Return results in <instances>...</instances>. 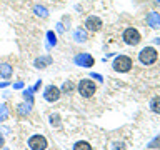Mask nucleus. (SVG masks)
I'll return each instance as SVG.
<instances>
[{"label": "nucleus", "mask_w": 160, "mask_h": 150, "mask_svg": "<svg viewBox=\"0 0 160 150\" xmlns=\"http://www.w3.org/2000/svg\"><path fill=\"white\" fill-rule=\"evenodd\" d=\"M77 90L83 98H90V97H93L95 92H97V85H95L93 80H90V78H82L77 85Z\"/></svg>", "instance_id": "7ed1b4c3"}, {"label": "nucleus", "mask_w": 160, "mask_h": 150, "mask_svg": "<svg viewBox=\"0 0 160 150\" xmlns=\"http://www.w3.org/2000/svg\"><path fill=\"white\" fill-rule=\"evenodd\" d=\"M30 110H32V105L25 102V103H20L18 107H17V113L20 115V117H25V115L30 113Z\"/></svg>", "instance_id": "ddd939ff"}, {"label": "nucleus", "mask_w": 160, "mask_h": 150, "mask_svg": "<svg viewBox=\"0 0 160 150\" xmlns=\"http://www.w3.org/2000/svg\"><path fill=\"white\" fill-rule=\"evenodd\" d=\"M73 88H75L73 82H70V80H67V82H63V85H62V90H60V92L65 93V95H70V93L73 92Z\"/></svg>", "instance_id": "2eb2a0df"}, {"label": "nucleus", "mask_w": 160, "mask_h": 150, "mask_svg": "<svg viewBox=\"0 0 160 150\" xmlns=\"http://www.w3.org/2000/svg\"><path fill=\"white\" fill-rule=\"evenodd\" d=\"M47 40H48V45H50V47H55V45L58 43L57 35H55L53 30H48V32H47Z\"/></svg>", "instance_id": "a211bd4d"}, {"label": "nucleus", "mask_w": 160, "mask_h": 150, "mask_svg": "<svg viewBox=\"0 0 160 150\" xmlns=\"http://www.w3.org/2000/svg\"><path fill=\"white\" fill-rule=\"evenodd\" d=\"M112 67L115 72H120V73H127L130 72V68L133 67V62L128 55H117L112 62Z\"/></svg>", "instance_id": "f03ea898"}, {"label": "nucleus", "mask_w": 160, "mask_h": 150, "mask_svg": "<svg viewBox=\"0 0 160 150\" xmlns=\"http://www.w3.org/2000/svg\"><path fill=\"white\" fill-rule=\"evenodd\" d=\"M23 98H25V102L27 103H30V105H33V88L30 87V88H27V90H23Z\"/></svg>", "instance_id": "f3484780"}, {"label": "nucleus", "mask_w": 160, "mask_h": 150, "mask_svg": "<svg viewBox=\"0 0 160 150\" xmlns=\"http://www.w3.org/2000/svg\"><path fill=\"white\" fill-rule=\"evenodd\" d=\"M90 78H93V80H97V82H103V77L100 73H90Z\"/></svg>", "instance_id": "5701e85b"}, {"label": "nucleus", "mask_w": 160, "mask_h": 150, "mask_svg": "<svg viewBox=\"0 0 160 150\" xmlns=\"http://www.w3.org/2000/svg\"><path fill=\"white\" fill-rule=\"evenodd\" d=\"M7 85H8V82H2V83H0V88H5Z\"/></svg>", "instance_id": "cd10ccee"}, {"label": "nucleus", "mask_w": 160, "mask_h": 150, "mask_svg": "<svg viewBox=\"0 0 160 150\" xmlns=\"http://www.w3.org/2000/svg\"><path fill=\"white\" fill-rule=\"evenodd\" d=\"M158 60V52L155 47H143L142 50L138 52V62L145 65V67H148V65H153L155 62Z\"/></svg>", "instance_id": "f257e3e1"}, {"label": "nucleus", "mask_w": 160, "mask_h": 150, "mask_svg": "<svg viewBox=\"0 0 160 150\" xmlns=\"http://www.w3.org/2000/svg\"><path fill=\"white\" fill-rule=\"evenodd\" d=\"M122 40L127 45H130V47H135V45L140 43L142 35H140V32L135 27H127L123 30V33H122Z\"/></svg>", "instance_id": "20e7f679"}, {"label": "nucleus", "mask_w": 160, "mask_h": 150, "mask_svg": "<svg viewBox=\"0 0 160 150\" xmlns=\"http://www.w3.org/2000/svg\"><path fill=\"white\" fill-rule=\"evenodd\" d=\"M73 150H92V147H90V143L88 142H77L73 145Z\"/></svg>", "instance_id": "6ab92c4d"}, {"label": "nucleus", "mask_w": 160, "mask_h": 150, "mask_svg": "<svg viewBox=\"0 0 160 150\" xmlns=\"http://www.w3.org/2000/svg\"><path fill=\"white\" fill-rule=\"evenodd\" d=\"M12 75H13V67L12 65L10 63H0V77L8 80V78H12Z\"/></svg>", "instance_id": "9b49d317"}, {"label": "nucleus", "mask_w": 160, "mask_h": 150, "mask_svg": "<svg viewBox=\"0 0 160 150\" xmlns=\"http://www.w3.org/2000/svg\"><path fill=\"white\" fill-rule=\"evenodd\" d=\"M73 63L77 65V67H82V68H90V67H93L95 58L90 53L82 52V53H77L73 57Z\"/></svg>", "instance_id": "423d86ee"}, {"label": "nucleus", "mask_w": 160, "mask_h": 150, "mask_svg": "<svg viewBox=\"0 0 160 150\" xmlns=\"http://www.w3.org/2000/svg\"><path fill=\"white\" fill-rule=\"evenodd\" d=\"M155 5H160V0H155Z\"/></svg>", "instance_id": "7c9ffc66"}, {"label": "nucleus", "mask_w": 160, "mask_h": 150, "mask_svg": "<svg viewBox=\"0 0 160 150\" xmlns=\"http://www.w3.org/2000/svg\"><path fill=\"white\" fill-rule=\"evenodd\" d=\"M150 110L153 113H160V97H153L150 100Z\"/></svg>", "instance_id": "dca6fc26"}, {"label": "nucleus", "mask_w": 160, "mask_h": 150, "mask_svg": "<svg viewBox=\"0 0 160 150\" xmlns=\"http://www.w3.org/2000/svg\"><path fill=\"white\" fill-rule=\"evenodd\" d=\"M60 95H62V92H60V88L55 87V85H47L45 90H43V98L50 103L57 102V100L60 98Z\"/></svg>", "instance_id": "6e6552de"}, {"label": "nucleus", "mask_w": 160, "mask_h": 150, "mask_svg": "<svg viewBox=\"0 0 160 150\" xmlns=\"http://www.w3.org/2000/svg\"><path fill=\"white\" fill-rule=\"evenodd\" d=\"M53 60H52V57L50 55H42V57H38V58H35V62H33V65L37 68H45L47 65H50Z\"/></svg>", "instance_id": "f8f14e48"}, {"label": "nucleus", "mask_w": 160, "mask_h": 150, "mask_svg": "<svg viewBox=\"0 0 160 150\" xmlns=\"http://www.w3.org/2000/svg\"><path fill=\"white\" fill-rule=\"evenodd\" d=\"M113 150H125V147H123V143H115Z\"/></svg>", "instance_id": "a878e982"}, {"label": "nucleus", "mask_w": 160, "mask_h": 150, "mask_svg": "<svg viewBox=\"0 0 160 150\" xmlns=\"http://www.w3.org/2000/svg\"><path fill=\"white\" fill-rule=\"evenodd\" d=\"M3 143H5V140H3L2 135H0V147H3Z\"/></svg>", "instance_id": "c85d7f7f"}, {"label": "nucleus", "mask_w": 160, "mask_h": 150, "mask_svg": "<svg viewBox=\"0 0 160 150\" xmlns=\"http://www.w3.org/2000/svg\"><path fill=\"white\" fill-rule=\"evenodd\" d=\"M102 27H103V22H102V18H100V17H97V15H90V17H87L85 25H83V28L87 30V32H92V33L100 32Z\"/></svg>", "instance_id": "0eeeda50"}, {"label": "nucleus", "mask_w": 160, "mask_h": 150, "mask_svg": "<svg viewBox=\"0 0 160 150\" xmlns=\"http://www.w3.org/2000/svg\"><path fill=\"white\" fill-rule=\"evenodd\" d=\"M73 40L77 43H85L88 40V33H87V30H85L83 27H77L73 30Z\"/></svg>", "instance_id": "9d476101"}, {"label": "nucleus", "mask_w": 160, "mask_h": 150, "mask_svg": "<svg viewBox=\"0 0 160 150\" xmlns=\"http://www.w3.org/2000/svg\"><path fill=\"white\" fill-rule=\"evenodd\" d=\"M33 13L40 18H47L48 17V10L43 7V5H35L33 7Z\"/></svg>", "instance_id": "4468645a"}, {"label": "nucleus", "mask_w": 160, "mask_h": 150, "mask_svg": "<svg viewBox=\"0 0 160 150\" xmlns=\"http://www.w3.org/2000/svg\"><path fill=\"white\" fill-rule=\"evenodd\" d=\"M50 123H52L53 127H60V122H58V115H52V117H50Z\"/></svg>", "instance_id": "4be33fe9"}, {"label": "nucleus", "mask_w": 160, "mask_h": 150, "mask_svg": "<svg viewBox=\"0 0 160 150\" xmlns=\"http://www.w3.org/2000/svg\"><path fill=\"white\" fill-rule=\"evenodd\" d=\"M8 118V110H7V107L2 103L0 105V122H5V120Z\"/></svg>", "instance_id": "aec40b11"}, {"label": "nucleus", "mask_w": 160, "mask_h": 150, "mask_svg": "<svg viewBox=\"0 0 160 150\" xmlns=\"http://www.w3.org/2000/svg\"><path fill=\"white\" fill-rule=\"evenodd\" d=\"M22 87H23V82H22V80H20V82H15V83H13V88H15V90H18V88H22Z\"/></svg>", "instance_id": "393cba45"}, {"label": "nucleus", "mask_w": 160, "mask_h": 150, "mask_svg": "<svg viewBox=\"0 0 160 150\" xmlns=\"http://www.w3.org/2000/svg\"><path fill=\"white\" fill-rule=\"evenodd\" d=\"M158 145H160V137H155L152 142L148 143V148H155V147H158Z\"/></svg>", "instance_id": "412c9836"}, {"label": "nucleus", "mask_w": 160, "mask_h": 150, "mask_svg": "<svg viewBox=\"0 0 160 150\" xmlns=\"http://www.w3.org/2000/svg\"><path fill=\"white\" fill-rule=\"evenodd\" d=\"M27 145H28L30 150H47L48 142H47V138H45L43 135L37 133V135H32V137L28 138Z\"/></svg>", "instance_id": "39448f33"}, {"label": "nucleus", "mask_w": 160, "mask_h": 150, "mask_svg": "<svg viewBox=\"0 0 160 150\" xmlns=\"http://www.w3.org/2000/svg\"><path fill=\"white\" fill-rule=\"evenodd\" d=\"M55 27H57V32H58V33H63V32H65V27H63L62 22H58L57 25H55Z\"/></svg>", "instance_id": "b1692460"}, {"label": "nucleus", "mask_w": 160, "mask_h": 150, "mask_svg": "<svg viewBox=\"0 0 160 150\" xmlns=\"http://www.w3.org/2000/svg\"><path fill=\"white\" fill-rule=\"evenodd\" d=\"M40 87H42V80H38V82H37V83H35V85H33V87H32V88H33V92H37V90H38Z\"/></svg>", "instance_id": "bb28decb"}, {"label": "nucleus", "mask_w": 160, "mask_h": 150, "mask_svg": "<svg viewBox=\"0 0 160 150\" xmlns=\"http://www.w3.org/2000/svg\"><path fill=\"white\" fill-rule=\"evenodd\" d=\"M145 20H147V25H148L150 28L160 30V13H158V12H155V10L148 12L147 17H145Z\"/></svg>", "instance_id": "1a4fd4ad"}, {"label": "nucleus", "mask_w": 160, "mask_h": 150, "mask_svg": "<svg viewBox=\"0 0 160 150\" xmlns=\"http://www.w3.org/2000/svg\"><path fill=\"white\" fill-rule=\"evenodd\" d=\"M153 43H155V45H160V38H158V37L153 38Z\"/></svg>", "instance_id": "c756f323"}]
</instances>
